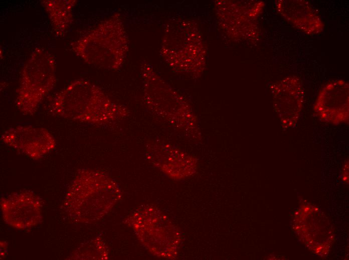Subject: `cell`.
I'll use <instances>...</instances> for the list:
<instances>
[{
  "label": "cell",
  "mask_w": 349,
  "mask_h": 260,
  "mask_svg": "<svg viewBox=\"0 0 349 260\" xmlns=\"http://www.w3.org/2000/svg\"><path fill=\"white\" fill-rule=\"evenodd\" d=\"M56 116L94 124H104L123 120L130 114L123 104L111 100L89 80H74L53 96L48 104Z\"/></svg>",
  "instance_id": "obj_1"
},
{
  "label": "cell",
  "mask_w": 349,
  "mask_h": 260,
  "mask_svg": "<svg viewBox=\"0 0 349 260\" xmlns=\"http://www.w3.org/2000/svg\"><path fill=\"white\" fill-rule=\"evenodd\" d=\"M118 184L107 174L89 169L79 170L70 185L64 202L65 212L78 222H96L120 199Z\"/></svg>",
  "instance_id": "obj_2"
},
{
  "label": "cell",
  "mask_w": 349,
  "mask_h": 260,
  "mask_svg": "<svg viewBox=\"0 0 349 260\" xmlns=\"http://www.w3.org/2000/svg\"><path fill=\"white\" fill-rule=\"evenodd\" d=\"M72 51L88 64L117 70L124 64L129 40L121 14H113L71 44Z\"/></svg>",
  "instance_id": "obj_3"
},
{
  "label": "cell",
  "mask_w": 349,
  "mask_h": 260,
  "mask_svg": "<svg viewBox=\"0 0 349 260\" xmlns=\"http://www.w3.org/2000/svg\"><path fill=\"white\" fill-rule=\"evenodd\" d=\"M56 62L48 50L36 48L24 66L17 90L16 106L23 114L31 116L55 87Z\"/></svg>",
  "instance_id": "obj_4"
},
{
  "label": "cell",
  "mask_w": 349,
  "mask_h": 260,
  "mask_svg": "<svg viewBox=\"0 0 349 260\" xmlns=\"http://www.w3.org/2000/svg\"><path fill=\"white\" fill-rule=\"evenodd\" d=\"M126 222L148 251L159 257L172 258L177 254L180 234L158 209L146 205L137 208Z\"/></svg>",
  "instance_id": "obj_5"
},
{
  "label": "cell",
  "mask_w": 349,
  "mask_h": 260,
  "mask_svg": "<svg viewBox=\"0 0 349 260\" xmlns=\"http://www.w3.org/2000/svg\"><path fill=\"white\" fill-rule=\"evenodd\" d=\"M274 110L284 130L294 128L303 106L304 89L296 76L284 78L271 86Z\"/></svg>",
  "instance_id": "obj_6"
},
{
  "label": "cell",
  "mask_w": 349,
  "mask_h": 260,
  "mask_svg": "<svg viewBox=\"0 0 349 260\" xmlns=\"http://www.w3.org/2000/svg\"><path fill=\"white\" fill-rule=\"evenodd\" d=\"M322 122L338 125L349 120V84L342 79L330 81L320 90L313 105Z\"/></svg>",
  "instance_id": "obj_7"
},
{
  "label": "cell",
  "mask_w": 349,
  "mask_h": 260,
  "mask_svg": "<svg viewBox=\"0 0 349 260\" xmlns=\"http://www.w3.org/2000/svg\"><path fill=\"white\" fill-rule=\"evenodd\" d=\"M1 206L5 222L16 229L29 228L42 220V201L30 190L2 198Z\"/></svg>",
  "instance_id": "obj_8"
},
{
  "label": "cell",
  "mask_w": 349,
  "mask_h": 260,
  "mask_svg": "<svg viewBox=\"0 0 349 260\" xmlns=\"http://www.w3.org/2000/svg\"><path fill=\"white\" fill-rule=\"evenodd\" d=\"M1 138L6 145L33 159L41 158L56 146L54 137L47 129L32 126L10 128Z\"/></svg>",
  "instance_id": "obj_9"
},
{
  "label": "cell",
  "mask_w": 349,
  "mask_h": 260,
  "mask_svg": "<svg viewBox=\"0 0 349 260\" xmlns=\"http://www.w3.org/2000/svg\"><path fill=\"white\" fill-rule=\"evenodd\" d=\"M145 156L153 166L173 178H184L194 170L191 156L158 140H151L146 143Z\"/></svg>",
  "instance_id": "obj_10"
},
{
  "label": "cell",
  "mask_w": 349,
  "mask_h": 260,
  "mask_svg": "<svg viewBox=\"0 0 349 260\" xmlns=\"http://www.w3.org/2000/svg\"><path fill=\"white\" fill-rule=\"evenodd\" d=\"M277 12L289 23L306 34L321 33L324 24L311 4L304 0H276Z\"/></svg>",
  "instance_id": "obj_11"
},
{
  "label": "cell",
  "mask_w": 349,
  "mask_h": 260,
  "mask_svg": "<svg viewBox=\"0 0 349 260\" xmlns=\"http://www.w3.org/2000/svg\"><path fill=\"white\" fill-rule=\"evenodd\" d=\"M76 0H43L41 1L51 21L56 36H63L73 21V10Z\"/></svg>",
  "instance_id": "obj_12"
},
{
  "label": "cell",
  "mask_w": 349,
  "mask_h": 260,
  "mask_svg": "<svg viewBox=\"0 0 349 260\" xmlns=\"http://www.w3.org/2000/svg\"><path fill=\"white\" fill-rule=\"evenodd\" d=\"M99 238L88 242L74 252L71 259L103 260L108 258L107 247Z\"/></svg>",
  "instance_id": "obj_13"
},
{
  "label": "cell",
  "mask_w": 349,
  "mask_h": 260,
  "mask_svg": "<svg viewBox=\"0 0 349 260\" xmlns=\"http://www.w3.org/2000/svg\"><path fill=\"white\" fill-rule=\"evenodd\" d=\"M342 178L344 182H348V160L344 164L342 169Z\"/></svg>",
  "instance_id": "obj_14"
}]
</instances>
